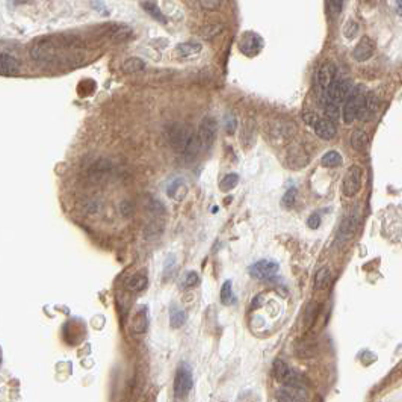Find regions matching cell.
Segmentation results:
<instances>
[{
  "instance_id": "12",
  "label": "cell",
  "mask_w": 402,
  "mask_h": 402,
  "mask_svg": "<svg viewBox=\"0 0 402 402\" xmlns=\"http://www.w3.org/2000/svg\"><path fill=\"white\" fill-rule=\"evenodd\" d=\"M374 52H375V44L372 42L371 38L365 36V38H362L360 42L356 45L354 52H353V56H354V59H356L357 62H365V61H368V59L372 58Z\"/></svg>"
},
{
  "instance_id": "24",
  "label": "cell",
  "mask_w": 402,
  "mask_h": 402,
  "mask_svg": "<svg viewBox=\"0 0 402 402\" xmlns=\"http://www.w3.org/2000/svg\"><path fill=\"white\" fill-rule=\"evenodd\" d=\"M330 278H331V274H330V269L328 268H322L318 271L316 277H315V289L316 290H321V289H325L330 283Z\"/></svg>"
},
{
  "instance_id": "29",
  "label": "cell",
  "mask_w": 402,
  "mask_h": 402,
  "mask_svg": "<svg viewBox=\"0 0 402 402\" xmlns=\"http://www.w3.org/2000/svg\"><path fill=\"white\" fill-rule=\"evenodd\" d=\"M198 281H200L198 274H197V272H194V271H189V272H186V274H185V277H183V280H182L180 287H182V289H189V287L195 286Z\"/></svg>"
},
{
  "instance_id": "30",
  "label": "cell",
  "mask_w": 402,
  "mask_h": 402,
  "mask_svg": "<svg viewBox=\"0 0 402 402\" xmlns=\"http://www.w3.org/2000/svg\"><path fill=\"white\" fill-rule=\"evenodd\" d=\"M357 33H359V24H357L354 20H349V21L345 24V27H343V35H345V38L353 39Z\"/></svg>"
},
{
  "instance_id": "33",
  "label": "cell",
  "mask_w": 402,
  "mask_h": 402,
  "mask_svg": "<svg viewBox=\"0 0 402 402\" xmlns=\"http://www.w3.org/2000/svg\"><path fill=\"white\" fill-rule=\"evenodd\" d=\"M345 0H328V14L331 17H337L343 8Z\"/></svg>"
},
{
  "instance_id": "8",
  "label": "cell",
  "mask_w": 402,
  "mask_h": 402,
  "mask_svg": "<svg viewBox=\"0 0 402 402\" xmlns=\"http://www.w3.org/2000/svg\"><path fill=\"white\" fill-rule=\"evenodd\" d=\"M362 174H363V171L357 165H353V167H349L346 170L343 182H342V192L346 197H354L360 191V188H362Z\"/></svg>"
},
{
  "instance_id": "18",
  "label": "cell",
  "mask_w": 402,
  "mask_h": 402,
  "mask_svg": "<svg viewBox=\"0 0 402 402\" xmlns=\"http://www.w3.org/2000/svg\"><path fill=\"white\" fill-rule=\"evenodd\" d=\"M368 142H369V136L362 129L354 130L353 135H351V145H353V148L359 150V152H362V150L368 145Z\"/></svg>"
},
{
  "instance_id": "17",
  "label": "cell",
  "mask_w": 402,
  "mask_h": 402,
  "mask_svg": "<svg viewBox=\"0 0 402 402\" xmlns=\"http://www.w3.org/2000/svg\"><path fill=\"white\" fill-rule=\"evenodd\" d=\"M201 50H203V45L200 42H182L177 45V55L182 58H191L198 55Z\"/></svg>"
},
{
  "instance_id": "10",
  "label": "cell",
  "mask_w": 402,
  "mask_h": 402,
  "mask_svg": "<svg viewBox=\"0 0 402 402\" xmlns=\"http://www.w3.org/2000/svg\"><path fill=\"white\" fill-rule=\"evenodd\" d=\"M277 399L284 401V402H299V401H307V395L303 387L284 384L281 389H278Z\"/></svg>"
},
{
  "instance_id": "15",
  "label": "cell",
  "mask_w": 402,
  "mask_h": 402,
  "mask_svg": "<svg viewBox=\"0 0 402 402\" xmlns=\"http://www.w3.org/2000/svg\"><path fill=\"white\" fill-rule=\"evenodd\" d=\"M0 70H2V74L3 76L17 74L18 70H20V62L14 56L2 52V55H0Z\"/></svg>"
},
{
  "instance_id": "37",
  "label": "cell",
  "mask_w": 402,
  "mask_h": 402,
  "mask_svg": "<svg viewBox=\"0 0 402 402\" xmlns=\"http://www.w3.org/2000/svg\"><path fill=\"white\" fill-rule=\"evenodd\" d=\"M395 9H396V14L402 17V0H396V2H395Z\"/></svg>"
},
{
  "instance_id": "26",
  "label": "cell",
  "mask_w": 402,
  "mask_h": 402,
  "mask_svg": "<svg viewBox=\"0 0 402 402\" xmlns=\"http://www.w3.org/2000/svg\"><path fill=\"white\" fill-rule=\"evenodd\" d=\"M322 105H324V111H325L327 118H330V120H333V121H337L339 117H340L339 105L330 102V100H322Z\"/></svg>"
},
{
  "instance_id": "35",
  "label": "cell",
  "mask_w": 402,
  "mask_h": 402,
  "mask_svg": "<svg viewBox=\"0 0 402 402\" xmlns=\"http://www.w3.org/2000/svg\"><path fill=\"white\" fill-rule=\"evenodd\" d=\"M307 227H309V228H312V230L319 228V227H321V216H319L318 213L310 215V216H309V219H307Z\"/></svg>"
},
{
  "instance_id": "32",
  "label": "cell",
  "mask_w": 402,
  "mask_h": 402,
  "mask_svg": "<svg viewBox=\"0 0 402 402\" xmlns=\"http://www.w3.org/2000/svg\"><path fill=\"white\" fill-rule=\"evenodd\" d=\"M295 200H296V189L295 188H290L284 195H283V200H281V204L284 207H292L295 204Z\"/></svg>"
},
{
  "instance_id": "36",
  "label": "cell",
  "mask_w": 402,
  "mask_h": 402,
  "mask_svg": "<svg viewBox=\"0 0 402 402\" xmlns=\"http://www.w3.org/2000/svg\"><path fill=\"white\" fill-rule=\"evenodd\" d=\"M236 126H237V123H236L234 117H233V115H230V123L227 121V132H228L230 135H233V133H234V130H236Z\"/></svg>"
},
{
  "instance_id": "13",
  "label": "cell",
  "mask_w": 402,
  "mask_h": 402,
  "mask_svg": "<svg viewBox=\"0 0 402 402\" xmlns=\"http://www.w3.org/2000/svg\"><path fill=\"white\" fill-rule=\"evenodd\" d=\"M313 130H315V133L319 138H322L325 141L333 139L336 136V133H337V129H336L334 121L330 120V118H327V117L325 118H318L316 123L313 124Z\"/></svg>"
},
{
  "instance_id": "19",
  "label": "cell",
  "mask_w": 402,
  "mask_h": 402,
  "mask_svg": "<svg viewBox=\"0 0 402 402\" xmlns=\"http://www.w3.org/2000/svg\"><path fill=\"white\" fill-rule=\"evenodd\" d=\"M145 68V62L141 59V58H129L123 62L121 65V70L127 74H135V73H139Z\"/></svg>"
},
{
  "instance_id": "3",
  "label": "cell",
  "mask_w": 402,
  "mask_h": 402,
  "mask_svg": "<svg viewBox=\"0 0 402 402\" xmlns=\"http://www.w3.org/2000/svg\"><path fill=\"white\" fill-rule=\"evenodd\" d=\"M272 374L275 377L277 381L287 384V386H296V387H303V378H301L289 365H286L283 360L277 359L274 360L272 365Z\"/></svg>"
},
{
  "instance_id": "28",
  "label": "cell",
  "mask_w": 402,
  "mask_h": 402,
  "mask_svg": "<svg viewBox=\"0 0 402 402\" xmlns=\"http://www.w3.org/2000/svg\"><path fill=\"white\" fill-rule=\"evenodd\" d=\"M142 8H144V9H145V11H147L150 15H152L153 18H156L159 23H165V21H167V20H165V17L162 15L161 9H159L156 5H153V3H147V2H145V3H142Z\"/></svg>"
},
{
  "instance_id": "2",
  "label": "cell",
  "mask_w": 402,
  "mask_h": 402,
  "mask_svg": "<svg viewBox=\"0 0 402 402\" xmlns=\"http://www.w3.org/2000/svg\"><path fill=\"white\" fill-rule=\"evenodd\" d=\"M365 95H366V92L363 91V88L356 86V88H353V91H351V94L345 100L342 117H343V121L346 124H351L357 118V114H359V109L362 106V102H363Z\"/></svg>"
},
{
  "instance_id": "9",
  "label": "cell",
  "mask_w": 402,
  "mask_h": 402,
  "mask_svg": "<svg viewBox=\"0 0 402 402\" xmlns=\"http://www.w3.org/2000/svg\"><path fill=\"white\" fill-rule=\"evenodd\" d=\"M377 109H378V100H377V97L372 92H366L363 102H362V106L359 109L357 118L360 121H371L375 117Z\"/></svg>"
},
{
  "instance_id": "11",
  "label": "cell",
  "mask_w": 402,
  "mask_h": 402,
  "mask_svg": "<svg viewBox=\"0 0 402 402\" xmlns=\"http://www.w3.org/2000/svg\"><path fill=\"white\" fill-rule=\"evenodd\" d=\"M240 52L246 56H256L262 47H263V41L259 35L256 33H246L242 39V42L239 44Z\"/></svg>"
},
{
  "instance_id": "21",
  "label": "cell",
  "mask_w": 402,
  "mask_h": 402,
  "mask_svg": "<svg viewBox=\"0 0 402 402\" xmlns=\"http://www.w3.org/2000/svg\"><path fill=\"white\" fill-rule=\"evenodd\" d=\"M186 322V313L183 310H180L179 307L173 306L170 309V324L173 328H180L183 327Z\"/></svg>"
},
{
  "instance_id": "20",
  "label": "cell",
  "mask_w": 402,
  "mask_h": 402,
  "mask_svg": "<svg viewBox=\"0 0 402 402\" xmlns=\"http://www.w3.org/2000/svg\"><path fill=\"white\" fill-rule=\"evenodd\" d=\"M145 287H147V277L141 275V274L133 275L126 283V290H129V292H141Z\"/></svg>"
},
{
  "instance_id": "27",
  "label": "cell",
  "mask_w": 402,
  "mask_h": 402,
  "mask_svg": "<svg viewBox=\"0 0 402 402\" xmlns=\"http://www.w3.org/2000/svg\"><path fill=\"white\" fill-rule=\"evenodd\" d=\"M162 230H164V225H162V222L161 221H153V222H150L147 227H145V230H144V234H145V239H152V237H156V236H159L161 233H162Z\"/></svg>"
},
{
  "instance_id": "31",
  "label": "cell",
  "mask_w": 402,
  "mask_h": 402,
  "mask_svg": "<svg viewBox=\"0 0 402 402\" xmlns=\"http://www.w3.org/2000/svg\"><path fill=\"white\" fill-rule=\"evenodd\" d=\"M198 5L203 11H216L221 6V0H198Z\"/></svg>"
},
{
  "instance_id": "1",
  "label": "cell",
  "mask_w": 402,
  "mask_h": 402,
  "mask_svg": "<svg viewBox=\"0 0 402 402\" xmlns=\"http://www.w3.org/2000/svg\"><path fill=\"white\" fill-rule=\"evenodd\" d=\"M194 135H195V132L191 130L188 126H185V124H173L168 129V142L173 147L174 152L182 155Z\"/></svg>"
},
{
  "instance_id": "23",
  "label": "cell",
  "mask_w": 402,
  "mask_h": 402,
  "mask_svg": "<svg viewBox=\"0 0 402 402\" xmlns=\"http://www.w3.org/2000/svg\"><path fill=\"white\" fill-rule=\"evenodd\" d=\"M321 164L324 167H328V168H334V167H339L342 164V156L340 153L334 152V150H331V152H327L322 159H321Z\"/></svg>"
},
{
  "instance_id": "4",
  "label": "cell",
  "mask_w": 402,
  "mask_h": 402,
  "mask_svg": "<svg viewBox=\"0 0 402 402\" xmlns=\"http://www.w3.org/2000/svg\"><path fill=\"white\" fill-rule=\"evenodd\" d=\"M353 83L349 80H342V79H336L328 89L324 92L322 100H330V102L336 103V105H342L345 103V100L348 98V95L353 91Z\"/></svg>"
},
{
  "instance_id": "6",
  "label": "cell",
  "mask_w": 402,
  "mask_h": 402,
  "mask_svg": "<svg viewBox=\"0 0 402 402\" xmlns=\"http://www.w3.org/2000/svg\"><path fill=\"white\" fill-rule=\"evenodd\" d=\"M192 389V372L188 363H180L176 372V378H174V395L176 399L179 398H185Z\"/></svg>"
},
{
  "instance_id": "14",
  "label": "cell",
  "mask_w": 402,
  "mask_h": 402,
  "mask_svg": "<svg viewBox=\"0 0 402 402\" xmlns=\"http://www.w3.org/2000/svg\"><path fill=\"white\" fill-rule=\"evenodd\" d=\"M336 73H337L336 65L331 64V62H325L319 68V71H318V85L322 89V92H325L328 89V86L336 80Z\"/></svg>"
},
{
  "instance_id": "34",
  "label": "cell",
  "mask_w": 402,
  "mask_h": 402,
  "mask_svg": "<svg viewBox=\"0 0 402 402\" xmlns=\"http://www.w3.org/2000/svg\"><path fill=\"white\" fill-rule=\"evenodd\" d=\"M185 185V182L183 180H180V179H177V180H174L168 188H167V194L171 197V198H174L176 197V191H179L180 189V186H183Z\"/></svg>"
},
{
  "instance_id": "7",
  "label": "cell",
  "mask_w": 402,
  "mask_h": 402,
  "mask_svg": "<svg viewBox=\"0 0 402 402\" xmlns=\"http://www.w3.org/2000/svg\"><path fill=\"white\" fill-rule=\"evenodd\" d=\"M278 271H280V265L277 262L263 259L249 268V275L260 281H271L277 277Z\"/></svg>"
},
{
  "instance_id": "5",
  "label": "cell",
  "mask_w": 402,
  "mask_h": 402,
  "mask_svg": "<svg viewBox=\"0 0 402 402\" xmlns=\"http://www.w3.org/2000/svg\"><path fill=\"white\" fill-rule=\"evenodd\" d=\"M216 133H218V123L213 117H206L201 120L198 132H197L201 148L209 150L216 139Z\"/></svg>"
},
{
  "instance_id": "25",
  "label": "cell",
  "mask_w": 402,
  "mask_h": 402,
  "mask_svg": "<svg viewBox=\"0 0 402 402\" xmlns=\"http://www.w3.org/2000/svg\"><path fill=\"white\" fill-rule=\"evenodd\" d=\"M237 183H239V174H236V173H230V174H227V176L219 182V189H221L222 192H228V191L234 189V188L237 186Z\"/></svg>"
},
{
  "instance_id": "22",
  "label": "cell",
  "mask_w": 402,
  "mask_h": 402,
  "mask_svg": "<svg viewBox=\"0 0 402 402\" xmlns=\"http://www.w3.org/2000/svg\"><path fill=\"white\" fill-rule=\"evenodd\" d=\"M221 303L224 306H231L236 303V298H234V293H233V284L231 281H225L222 284V289H221Z\"/></svg>"
},
{
  "instance_id": "16",
  "label": "cell",
  "mask_w": 402,
  "mask_h": 402,
  "mask_svg": "<svg viewBox=\"0 0 402 402\" xmlns=\"http://www.w3.org/2000/svg\"><path fill=\"white\" fill-rule=\"evenodd\" d=\"M356 228H357V218L353 216V215L346 216V218L343 219V222L340 224V228H339V236H340V239H343V240H345V239H349L351 236L354 234Z\"/></svg>"
}]
</instances>
